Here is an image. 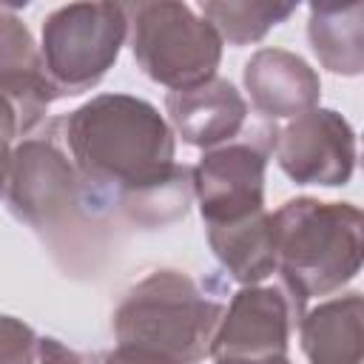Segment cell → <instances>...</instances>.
Wrapping results in <instances>:
<instances>
[{
  "label": "cell",
  "instance_id": "6da1fadb",
  "mask_svg": "<svg viewBox=\"0 0 364 364\" xmlns=\"http://www.w3.org/2000/svg\"><path fill=\"white\" fill-rule=\"evenodd\" d=\"M65 142L80 191L94 202L122 196L173 171V131L162 114L128 94H100L65 119Z\"/></svg>",
  "mask_w": 364,
  "mask_h": 364
},
{
  "label": "cell",
  "instance_id": "7a4b0ae2",
  "mask_svg": "<svg viewBox=\"0 0 364 364\" xmlns=\"http://www.w3.org/2000/svg\"><path fill=\"white\" fill-rule=\"evenodd\" d=\"M282 287L304 316L313 296H330L361 267V210L350 202L299 196L270 213Z\"/></svg>",
  "mask_w": 364,
  "mask_h": 364
},
{
  "label": "cell",
  "instance_id": "3957f363",
  "mask_svg": "<svg viewBox=\"0 0 364 364\" xmlns=\"http://www.w3.org/2000/svg\"><path fill=\"white\" fill-rule=\"evenodd\" d=\"M225 304L182 270H154L114 313L117 344L139 347L171 364H199L210 353Z\"/></svg>",
  "mask_w": 364,
  "mask_h": 364
},
{
  "label": "cell",
  "instance_id": "277c9868",
  "mask_svg": "<svg viewBox=\"0 0 364 364\" xmlns=\"http://www.w3.org/2000/svg\"><path fill=\"white\" fill-rule=\"evenodd\" d=\"M131 14V48L139 68L171 91H185L216 77L222 37L185 3H136Z\"/></svg>",
  "mask_w": 364,
  "mask_h": 364
},
{
  "label": "cell",
  "instance_id": "5b68a950",
  "mask_svg": "<svg viewBox=\"0 0 364 364\" xmlns=\"http://www.w3.org/2000/svg\"><path fill=\"white\" fill-rule=\"evenodd\" d=\"M128 34V11L117 3H71L43 23V68L57 97L94 88L114 65Z\"/></svg>",
  "mask_w": 364,
  "mask_h": 364
},
{
  "label": "cell",
  "instance_id": "8992f818",
  "mask_svg": "<svg viewBox=\"0 0 364 364\" xmlns=\"http://www.w3.org/2000/svg\"><path fill=\"white\" fill-rule=\"evenodd\" d=\"M293 318H301L282 284L242 287L210 341L216 364H279L287 361V341Z\"/></svg>",
  "mask_w": 364,
  "mask_h": 364
},
{
  "label": "cell",
  "instance_id": "52a82bcc",
  "mask_svg": "<svg viewBox=\"0 0 364 364\" xmlns=\"http://www.w3.org/2000/svg\"><path fill=\"white\" fill-rule=\"evenodd\" d=\"M273 151L279 168L299 185H347L355 168V134L333 108H310L287 122Z\"/></svg>",
  "mask_w": 364,
  "mask_h": 364
},
{
  "label": "cell",
  "instance_id": "ba28073f",
  "mask_svg": "<svg viewBox=\"0 0 364 364\" xmlns=\"http://www.w3.org/2000/svg\"><path fill=\"white\" fill-rule=\"evenodd\" d=\"M9 208L31 228H54L80 196V176L51 139H23L9 156Z\"/></svg>",
  "mask_w": 364,
  "mask_h": 364
},
{
  "label": "cell",
  "instance_id": "9c48e42d",
  "mask_svg": "<svg viewBox=\"0 0 364 364\" xmlns=\"http://www.w3.org/2000/svg\"><path fill=\"white\" fill-rule=\"evenodd\" d=\"M267 148L273 145L233 142L208 151L199 165L191 168L193 196L208 225H228L264 210Z\"/></svg>",
  "mask_w": 364,
  "mask_h": 364
},
{
  "label": "cell",
  "instance_id": "30bf717a",
  "mask_svg": "<svg viewBox=\"0 0 364 364\" xmlns=\"http://www.w3.org/2000/svg\"><path fill=\"white\" fill-rule=\"evenodd\" d=\"M0 97L14 105L20 134H28L57 100L28 28L6 9H0Z\"/></svg>",
  "mask_w": 364,
  "mask_h": 364
},
{
  "label": "cell",
  "instance_id": "8fae6325",
  "mask_svg": "<svg viewBox=\"0 0 364 364\" xmlns=\"http://www.w3.org/2000/svg\"><path fill=\"white\" fill-rule=\"evenodd\" d=\"M165 108L182 142L196 148H213L225 139H233L247 117V102L233 88V82L222 77L185 91H171L165 97Z\"/></svg>",
  "mask_w": 364,
  "mask_h": 364
},
{
  "label": "cell",
  "instance_id": "7c38bea8",
  "mask_svg": "<svg viewBox=\"0 0 364 364\" xmlns=\"http://www.w3.org/2000/svg\"><path fill=\"white\" fill-rule=\"evenodd\" d=\"M245 88L253 108L273 119L316 108L321 94L318 74L301 57L282 48H262L247 60Z\"/></svg>",
  "mask_w": 364,
  "mask_h": 364
},
{
  "label": "cell",
  "instance_id": "4fadbf2b",
  "mask_svg": "<svg viewBox=\"0 0 364 364\" xmlns=\"http://www.w3.org/2000/svg\"><path fill=\"white\" fill-rule=\"evenodd\" d=\"M299 333L310 364H361V293L330 299L304 313Z\"/></svg>",
  "mask_w": 364,
  "mask_h": 364
},
{
  "label": "cell",
  "instance_id": "5bb4252c",
  "mask_svg": "<svg viewBox=\"0 0 364 364\" xmlns=\"http://www.w3.org/2000/svg\"><path fill=\"white\" fill-rule=\"evenodd\" d=\"M208 242L230 279L245 287H253L276 273V247L267 210L228 225H208Z\"/></svg>",
  "mask_w": 364,
  "mask_h": 364
},
{
  "label": "cell",
  "instance_id": "9a60e30c",
  "mask_svg": "<svg viewBox=\"0 0 364 364\" xmlns=\"http://www.w3.org/2000/svg\"><path fill=\"white\" fill-rule=\"evenodd\" d=\"M364 6H310L307 37L318 63L344 77L361 74L364 65V28H361Z\"/></svg>",
  "mask_w": 364,
  "mask_h": 364
},
{
  "label": "cell",
  "instance_id": "2e32d148",
  "mask_svg": "<svg viewBox=\"0 0 364 364\" xmlns=\"http://www.w3.org/2000/svg\"><path fill=\"white\" fill-rule=\"evenodd\" d=\"M191 196H193L191 168L173 165V171L165 179L122 196L119 205L125 208V213L136 225H142V228H162V225H171V222H176V219H182L188 213Z\"/></svg>",
  "mask_w": 364,
  "mask_h": 364
},
{
  "label": "cell",
  "instance_id": "e0dca14e",
  "mask_svg": "<svg viewBox=\"0 0 364 364\" xmlns=\"http://www.w3.org/2000/svg\"><path fill=\"white\" fill-rule=\"evenodd\" d=\"M296 11V3H202L205 20L230 46H247L262 40L273 26L284 23Z\"/></svg>",
  "mask_w": 364,
  "mask_h": 364
},
{
  "label": "cell",
  "instance_id": "ac0fdd59",
  "mask_svg": "<svg viewBox=\"0 0 364 364\" xmlns=\"http://www.w3.org/2000/svg\"><path fill=\"white\" fill-rule=\"evenodd\" d=\"M37 336L14 316H0V364H34Z\"/></svg>",
  "mask_w": 364,
  "mask_h": 364
},
{
  "label": "cell",
  "instance_id": "d6986e66",
  "mask_svg": "<svg viewBox=\"0 0 364 364\" xmlns=\"http://www.w3.org/2000/svg\"><path fill=\"white\" fill-rule=\"evenodd\" d=\"M37 358H40V364H100V355H80L77 350L65 347L57 338H40Z\"/></svg>",
  "mask_w": 364,
  "mask_h": 364
},
{
  "label": "cell",
  "instance_id": "ffe728a7",
  "mask_svg": "<svg viewBox=\"0 0 364 364\" xmlns=\"http://www.w3.org/2000/svg\"><path fill=\"white\" fill-rule=\"evenodd\" d=\"M100 364H171V361H165V358L156 355V353L139 350V347L117 344L111 353H102V355H100Z\"/></svg>",
  "mask_w": 364,
  "mask_h": 364
},
{
  "label": "cell",
  "instance_id": "44dd1931",
  "mask_svg": "<svg viewBox=\"0 0 364 364\" xmlns=\"http://www.w3.org/2000/svg\"><path fill=\"white\" fill-rule=\"evenodd\" d=\"M20 134V119H17V111L14 105L0 97V148H9V142Z\"/></svg>",
  "mask_w": 364,
  "mask_h": 364
},
{
  "label": "cell",
  "instance_id": "7402d4cb",
  "mask_svg": "<svg viewBox=\"0 0 364 364\" xmlns=\"http://www.w3.org/2000/svg\"><path fill=\"white\" fill-rule=\"evenodd\" d=\"M9 148H0V193L6 188V176H9Z\"/></svg>",
  "mask_w": 364,
  "mask_h": 364
},
{
  "label": "cell",
  "instance_id": "603a6c76",
  "mask_svg": "<svg viewBox=\"0 0 364 364\" xmlns=\"http://www.w3.org/2000/svg\"><path fill=\"white\" fill-rule=\"evenodd\" d=\"M279 364H290V361H279Z\"/></svg>",
  "mask_w": 364,
  "mask_h": 364
}]
</instances>
